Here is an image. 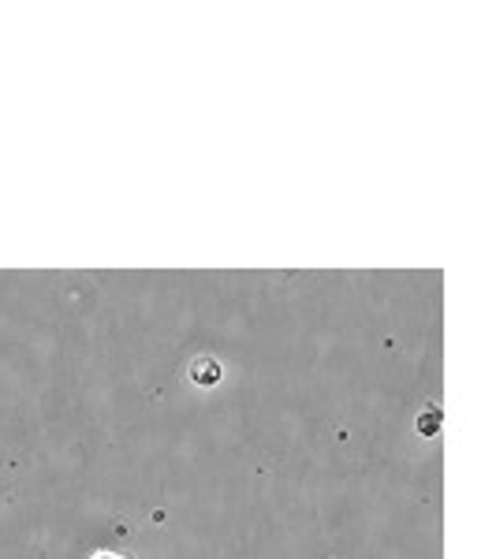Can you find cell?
<instances>
[{"mask_svg": "<svg viewBox=\"0 0 496 559\" xmlns=\"http://www.w3.org/2000/svg\"><path fill=\"white\" fill-rule=\"evenodd\" d=\"M191 381L194 384H216V381H221V366H216V358H194V362H191Z\"/></svg>", "mask_w": 496, "mask_h": 559, "instance_id": "obj_1", "label": "cell"}, {"mask_svg": "<svg viewBox=\"0 0 496 559\" xmlns=\"http://www.w3.org/2000/svg\"><path fill=\"white\" fill-rule=\"evenodd\" d=\"M94 559H131L128 552H94Z\"/></svg>", "mask_w": 496, "mask_h": 559, "instance_id": "obj_2", "label": "cell"}]
</instances>
